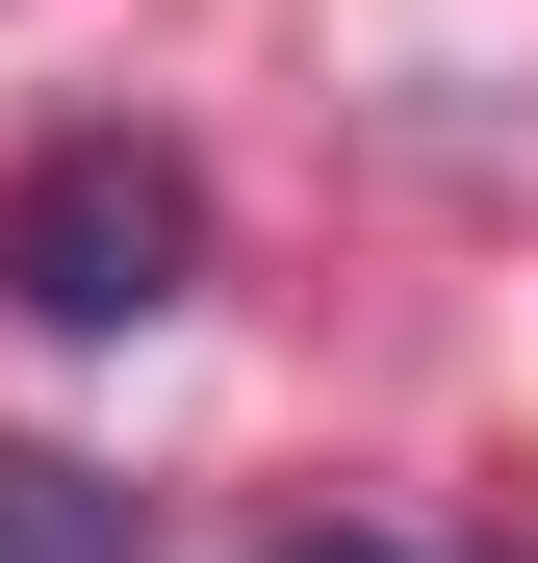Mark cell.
<instances>
[{
  "instance_id": "cell-1",
  "label": "cell",
  "mask_w": 538,
  "mask_h": 563,
  "mask_svg": "<svg viewBox=\"0 0 538 563\" xmlns=\"http://www.w3.org/2000/svg\"><path fill=\"white\" fill-rule=\"evenodd\" d=\"M179 282H206V179H179L154 129H77L0 179V308L26 333H154Z\"/></svg>"
},
{
  "instance_id": "cell-2",
  "label": "cell",
  "mask_w": 538,
  "mask_h": 563,
  "mask_svg": "<svg viewBox=\"0 0 538 563\" xmlns=\"http://www.w3.org/2000/svg\"><path fill=\"white\" fill-rule=\"evenodd\" d=\"M0 563H154V487H103V461L0 435Z\"/></svg>"
},
{
  "instance_id": "cell-3",
  "label": "cell",
  "mask_w": 538,
  "mask_h": 563,
  "mask_svg": "<svg viewBox=\"0 0 538 563\" xmlns=\"http://www.w3.org/2000/svg\"><path fill=\"white\" fill-rule=\"evenodd\" d=\"M283 563H410V538H283Z\"/></svg>"
}]
</instances>
